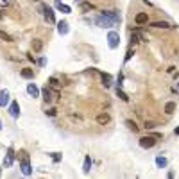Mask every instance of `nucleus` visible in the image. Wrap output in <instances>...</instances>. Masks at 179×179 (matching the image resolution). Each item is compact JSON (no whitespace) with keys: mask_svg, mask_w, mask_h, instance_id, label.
Wrapping results in <instances>:
<instances>
[{"mask_svg":"<svg viewBox=\"0 0 179 179\" xmlns=\"http://www.w3.org/2000/svg\"><path fill=\"white\" fill-rule=\"evenodd\" d=\"M20 170L23 176H32V167H31V161H29V156L23 152L22 156V161H20Z\"/></svg>","mask_w":179,"mask_h":179,"instance_id":"nucleus-2","label":"nucleus"},{"mask_svg":"<svg viewBox=\"0 0 179 179\" xmlns=\"http://www.w3.org/2000/svg\"><path fill=\"white\" fill-rule=\"evenodd\" d=\"M5 106H9V91L2 90L0 91V108H5Z\"/></svg>","mask_w":179,"mask_h":179,"instance_id":"nucleus-11","label":"nucleus"},{"mask_svg":"<svg viewBox=\"0 0 179 179\" xmlns=\"http://www.w3.org/2000/svg\"><path fill=\"white\" fill-rule=\"evenodd\" d=\"M176 111V102H167V106H165V113L167 115H172Z\"/></svg>","mask_w":179,"mask_h":179,"instance_id":"nucleus-20","label":"nucleus"},{"mask_svg":"<svg viewBox=\"0 0 179 179\" xmlns=\"http://www.w3.org/2000/svg\"><path fill=\"white\" fill-rule=\"evenodd\" d=\"M58 9H59L61 13H65V15H68V13H72V9H70V5H66V4H59V5H58Z\"/></svg>","mask_w":179,"mask_h":179,"instance_id":"nucleus-23","label":"nucleus"},{"mask_svg":"<svg viewBox=\"0 0 179 179\" xmlns=\"http://www.w3.org/2000/svg\"><path fill=\"white\" fill-rule=\"evenodd\" d=\"M13 161H15V149H13V147H9V149H7L5 158H4V167H5V168H7V167H11V165H13Z\"/></svg>","mask_w":179,"mask_h":179,"instance_id":"nucleus-7","label":"nucleus"},{"mask_svg":"<svg viewBox=\"0 0 179 179\" xmlns=\"http://www.w3.org/2000/svg\"><path fill=\"white\" fill-rule=\"evenodd\" d=\"M91 165H93V163H91V158H90V156H86V158H84V165H82V172H84V174H90Z\"/></svg>","mask_w":179,"mask_h":179,"instance_id":"nucleus-17","label":"nucleus"},{"mask_svg":"<svg viewBox=\"0 0 179 179\" xmlns=\"http://www.w3.org/2000/svg\"><path fill=\"white\" fill-rule=\"evenodd\" d=\"M147 22H149L147 13H138V15L134 16V23H136V25H143V23H147Z\"/></svg>","mask_w":179,"mask_h":179,"instance_id":"nucleus-13","label":"nucleus"},{"mask_svg":"<svg viewBox=\"0 0 179 179\" xmlns=\"http://www.w3.org/2000/svg\"><path fill=\"white\" fill-rule=\"evenodd\" d=\"M9 115H11L13 118H18V117H20V104H18L16 100H13V102L9 104Z\"/></svg>","mask_w":179,"mask_h":179,"instance_id":"nucleus-6","label":"nucleus"},{"mask_svg":"<svg viewBox=\"0 0 179 179\" xmlns=\"http://www.w3.org/2000/svg\"><path fill=\"white\" fill-rule=\"evenodd\" d=\"M20 75L23 79H34V72H32V68H22Z\"/></svg>","mask_w":179,"mask_h":179,"instance_id":"nucleus-16","label":"nucleus"},{"mask_svg":"<svg viewBox=\"0 0 179 179\" xmlns=\"http://www.w3.org/2000/svg\"><path fill=\"white\" fill-rule=\"evenodd\" d=\"M109 120H111V117H109L108 113H100V115H97V124H100V125L109 124Z\"/></svg>","mask_w":179,"mask_h":179,"instance_id":"nucleus-15","label":"nucleus"},{"mask_svg":"<svg viewBox=\"0 0 179 179\" xmlns=\"http://www.w3.org/2000/svg\"><path fill=\"white\" fill-rule=\"evenodd\" d=\"M154 127H156L154 122H145V129H154Z\"/></svg>","mask_w":179,"mask_h":179,"instance_id":"nucleus-31","label":"nucleus"},{"mask_svg":"<svg viewBox=\"0 0 179 179\" xmlns=\"http://www.w3.org/2000/svg\"><path fill=\"white\" fill-rule=\"evenodd\" d=\"M48 84H50L52 88H58V86H61V82L56 79V77H50V79H48Z\"/></svg>","mask_w":179,"mask_h":179,"instance_id":"nucleus-28","label":"nucleus"},{"mask_svg":"<svg viewBox=\"0 0 179 179\" xmlns=\"http://www.w3.org/2000/svg\"><path fill=\"white\" fill-rule=\"evenodd\" d=\"M125 125H127V127H129V129H131L133 133H136V131H138V125H136V124H134L133 120H125Z\"/></svg>","mask_w":179,"mask_h":179,"instance_id":"nucleus-24","label":"nucleus"},{"mask_svg":"<svg viewBox=\"0 0 179 179\" xmlns=\"http://www.w3.org/2000/svg\"><path fill=\"white\" fill-rule=\"evenodd\" d=\"M133 54H134V50H133V48H129V50L125 52V58H124V61L127 63V61H129V59H131V58H133Z\"/></svg>","mask_w":179,"mask_h":179,"instance_id":"nucleus-29","label":"nucleus"},{"mask_svg":"<svg viewBox=\"0 0 179 179\" xmlns=\"http://www.w3.org/2000/svg\"><path fill=\"white\" fill-rule=\"evenodd\" d=\"M167 163H168V161H167L165 156H158V158H156V165H158L159 168H165V167H167Z\"/></svg>","mask_w":179,"mask_h":179,"instance_id":"nucleus-22","label":"nucleus"},{"mask_svg":"<svg viewBox=\"0 0 179 179\" xmlns=\"http://www.w3.org/2000/svg\"><path fill=\"white\" fill-rule=\"evenodd\" d=\"M43 16H45V20L48 22V23H56V15H54V9H52V7H48L47 4L43 5Z\"/></svg>","mask_w":179,"mask_h":179,"instance_id":"nucleus-5","label":"nucleus"},{"mask_svg":"<svg viewBox=\"0 0 179 179\" xmlns=\"http://www.w3.org/2000/svg\"><path fill=\"white\" fill-rule=\"evenodd\" d=\"M151 27H152V29H172V25H170V23H168V22H152V23H151Z\"/></svg>","mask_w":179,"mask_h":179,"instance_id":"nucleus-14","label":"nucleus"},{"mask_svg":"<svg viewBox=\"0 0 179 179\" xmlns=\"http://www.w3.org/2000/svg\"><path fill=\"white\" fill-rule=\"evenodd\" d=\"M75 2H77V4H81V2H84V0H75Z\"/></svg>","mask_w":179,"mask_h":179,"instance_id":"nucleus-35","label":"nucleus"},{"mask_svg":"<svg viewBox=\"0 0 179 179\" xmlns=\"http://www.w3.org/2000/svg\"><path fill=\"white\" fill-rule=\"evenodd\" d=\"M156 145V138L154 136H143L140 138V147L141 149H152Z\"/></svg>","mask_w":179,"mask_h":179,"instance_id":"nucleus-4","label":"nucleus"},{"mask_svg":"<svg viewBox=\"0 0 179 179\" xmlns=\"http://www.w3.org/2000/svg\"><path fill=\"white\" fill-rule=\"evenodd\" d=\"M45 113H47L48 117H56V109H54V108H50V109H47Z\"/></svg>","mask_w":179,"mask_h":179,"instance_id":"nucleus-30","label":"nucleus"},{"mask_svg":"<svg viewBox=\"0 0 179 179\" xmlns=\"http://www.w3.org/2000/svg\"><path fill=\"white\" fill-rule=\"evenodd\" d=\"M117 97L120 100H124V102H129V97H127V93L122 90V88H117Z\"/></svg>","mask_w":179,"mask_h":179,"instance_id":"nucleus-19","label":"nucleus"},{"mask_svg":"<svg viewBox=\"0 0 179 179\" xmlns=\"http://www.w3.org/2000/svg\"><path fill=\"white\" fill-rule=\"evenodd\" d=\"M41 97H43V100H45L47 104H50V102H52V99H54V97H52V90L45 86V88L41 90Z\"/></svg>","mask_w":179,"mask_h":179,"instance_id":"nucleus-10","label":"nucleus"},{"mask_svg":"<svg viewBox=\"0 0 179 179\" xmlns=\"http://www.w3.org/2000/svg\"><path fill=\"white\" fill-rule=\"evenodd\" d=\"M0 38H2L4 41H9V43H11V41H15V40H13V36H9V34H7V32H4V31H0Z\"/></svg>","mask_w":179,"mask_h":179,"instance_id":"nucleus-26","label":"nucleus"},{"mask_svg":"<svg viewBox=\"0 0 179 179\" xmlns=\"http://www.w3.org/2000/svg\"><path fill=\"white\" fill-rule=\"evenodd\" d=\"M100 15H104V16H108V18H113V20L120 22V15L115 11V9H104V11H100Z\"/></svg>","mask_w":179,"mask_h":179,"instance_id":"nucleus-9","label":"nucleus"},{"mask_svg":"<svg viewBox=\"0 0 179 179\" xmlns=\"http://www.w3.org/2000/svg\"><path fill=\"white\" fill-rule=\"evenodd\" d=\"M34 2H38V0H34Z\"/></svg>","mask_w":179,"mask_h":179,"instance_id":"nucleus-39","label":"nucleus"},{"mask_svg":"<svg viewBox=\"0 0 179 179\" xmlns=\"http://www.w3.org/2000/svg\"><path fill=\"white\" fill-rule=\"evenodd\" d=\"M41 48H43L41 40H32V50H34V52H41Z\"/></svg>","mask_w":179,"mask_h":179,"instance_id":"nucleus-21","label":"nucleus"},{"mask_svg":"<svg viewBox=\"0 0 179 179\" xmlns=\"http://www.w3.org/2000/svg\"><path fill=\"white\" fill-rule=\"evenodd\" d=\"M0 176H2V168H0Z\"/></svg>","mask_w":179,"mask_h":179,"instance_id":"nucleus-38","label":"nucleus"},{"mask_svg":"<svg viewBox=\"0 0 179 179\" xmlns=\"http://www.w3.org/2000/svg\"><path fill=\"white\" fill-rule=\"evenodd\" d=\"M118 45H120V34L117 31H109V34H108V47L111 50H115Z\"/></svg>","mask_w":179,"mask_h":179,"instance_id":"nucleus-3","label":"nucleus"},{"mask_svg":"<svg viewBox=\"0 0 179 179\" xmlns=\"http://www.w3.org/2000/svg\"><path fill=\"white\" fill-rule=\"evenodd\" d=\"M95 23H97L99 27H102V29H111V27H115L118 22L113 20V18H108V16H104V15H99V16L95 18Z\"/></svg>","mask_w":179,"mask_h":179,"instance_id":"nucleus-1","label":"nucleus"},{"mask_svg":"<svg viewBox=\"0 0 179 179\" xmlns=\"http://www.w3.org/2000/svg\"><path fill=\"white\" fill-rule=\"evenodd\" d=\"M54 2H56V7H58V5L61 4V0H54Z\"/></svg>","mask_w":179,"mask_h":179,"instance_id":"nucleus-34","label":"nucleus"},{"mask_svg":"<svg viewBox=\"0 0 179 179\" xmlns=\"http://www.w3.org/2000/svg\"><path fill=\"white\" fill-rule=\"evenodd\" d=\"M176 134H179V127H177V129H176Z\"/></svg>","mask_w":179,"mask_h":179,"instance_id":"nucleus-36","label":"nucleus"},{"mask_svg":"<svg viewBox=\"0 0 179 179\" xmlns=\"http://www.w3.org/2000/svg\"><path fill=\"white\" fill-rule=\"evenodd\" d=\"M100 77H102V84H104L106 88H109V86H111V82H113V77H111L109 74H104V72H102V74H100Z\"/></svg>","mask_w":179,"mask_h":179,"instance_id":"nucleus-18","label":"nucleus"},{"mask_svg":"<svg viewBox=\"0 0 179 179\" xmlns=\"http://www.w3.org/2000/svg\"><path fill=\"white\" fill-rule=\"evenodd\" d=\"M2 127H4V125H2V122H0V129H2Z\"/></svg>","mask_w":179,"mask_h":179,"instance_id":"nucleus-37","label":"nucleus"},{"mask_svg":"<svg viewBox=\"0 0 179 179\" xmlns=\"http://www.w3.org/2000/svg\"><path fill=\"white\" fill-rule=\"evenodd\" d=\"M50 158H52V161H54V163H59L61 159H63V156H61L59 152H52V154H50Z\"/></svg>","mask_w":179,"mask_h":179,"instance_id":"nucleus-27","label":"nucleus"},{"mask_svg":"<svg viewBox=\"0 0 179 179\" xmlns=\"http://www.w3.org/2000/svg\"><path fill=\"white\" fill-rule=\"evenodd\" d=\"M0 4L5 5V7H9V5H11V0H0Z\"/></svg>","mask_w":179,"mask_h":179,"instance_id":"nucleus-32","label":"nucleus"},{"mask_svg":"<svg viewBox=\"0 0 179 179\" xmlns=\"http://www.w3.org/2000/svg\"><path fill=\"white\" fill-rule=\"evenodd\" d=\"M38 65H40V66H45V65H47V59H45V58H41V59L38 61Z\"/></svg>","mask_w":179,"mask_h":179,"instance_id":"nucleus-33","label":"nucleus"},{"mask_svg":"<svg viewBox=\"0 0 179 179\" xmlns=\"http://www.w3.org/2000/svg\"><path fill=\"white\" fill-rule=\"evenodd\" d=\"M68 31H70V27H68V22H59L58 23V32H59L61 36H65V34H68Z\"/></svg>","mask_w":179,"mask_h":179,"instance_id":"nucleus-12","label":"nucleus"},{"mask_svg":"<svg viewBox=\"0 0 179 179\" xmlns=\"http://www.w3.org/2000/svg\"><path fill=\"white\" fill-rule=\"evenodd\" d=\"M27 93H29L32 99H36V97H40L41 95V91L38 90V86H36L34 82H29V84H27Z\"/></svg>","mask_w":179,"mask_h":179,"instance_id":"nucleus-8","label":"nucleus"},{"mask_svg":"<svg viewBox=\"0 0 179 179\" xmlns=\"http://www.w3.org/2000/svg\"><path fill=\"white\" fill-rule=\"evenodd\" d=\"M81 9H82V11H91V9H93V4H90V2H81Z\"/></svg>","mask_w":179,"mask_h":179,"instance_id":"nucleus-25","label":"nucleus"}]
</instances>
